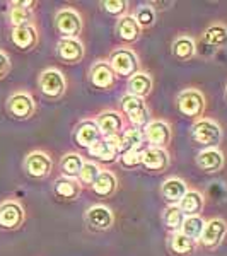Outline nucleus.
Masks as SVG:
<instances>
[{
    "label": "nucleus",
    "instance_id": "nucleus-20",
    "mask_svg": "<svg viewBox=\"0 0 227 256\" xmlns=\"http://www.w3.org/2000/svg\"><path fill=\"white\" fill-rule=\"evenodd\" d=\"M10 40L19 50H31L38 43V31H36V28L32 26V24L12 28Z\"/></svg>",
    "mask_w": 227,
    "mask_h": 256
},
{
    "label": "nucleus",
    "instance_id": "nucleus-12",
    "mask_svg": "<svg viewBox=\"0 0 227 256\" xmlns=\"http://www.w3.org/2000/svg\"><path fill=\"white\" fill-rule=\"evenodd\" d=\"M53 162L44 152H31L26 159H24V169L31 178H44L52 172Z\"/></svg>",
    "mask_w": 227,
    "mask_h": 256
},
{
    "label": "nucleus",
    "instance_id": "nucleus-15",
    "mask_svg": "<svg viewBox=\"0 0 227 256\" xmlns=\"http://www.w3.org/2000/svg\"><path fill=\"white\" fill-rule=\"evenodd\" d=\"M56 53L65 64H79L84 58V44L77 38H62L56 43Z\"/></svg>",
    "mask_w": 227,
    "mask_h": 256
},
{
    "label": "nucleus",
    "instance_id": "nucleus-21",
    "mask_svg": "<svg viewBox=\"0 0 227 256\" xmlns=\"http://www.w3.org/2000/svg\"><path fill=\"white\" fill-rule=\"evenodd\" d=\"M196 164L205 172H217L224 166V156L217 150V148H204L198 154Z\"/></svg>",
    "mask_w": 227,
    "mask_h": 256
},
{
    "label": "nucleus",
    "instance_id": "nucleus-41",
    "mask_svg": "<svg viewBox=\"0 0 227 256\" xmlns=\"http://www.w3.org/2000/svg\"><path fill=\"white\" fill-rule=\"evenodd\" d=\"M226 98H227V89H226Z\"/></svg>",
    "mask_w": 227,
    "mask_h": 256
},
{
    "label": "nucleus",
    "instance_id": "nucleus-8",
    "mask_svg": "<svg viewBox=\"0 0 227 256\" xmlns=\"http://www.w3.org/2000/svg\"><path fill=\"white\" fill-rule=\"evenodd\" d=\"M34 110H36V104L28 92H14L7 99V111H9L14 118L28 120L34 114Z\"/></svg>",
    "mask_w": 227,
    "mask_h": 256
},
{
    "label": "nucleus",
    "instance_id": "nucleus-3",
    "mask_svg": "<svg viewBox=\"0 0 227 256\" xmlns=\"http://www.w3.org/2000/svg\"><path fill=\"white\" fill-rule=\"evenodd\" d=\"M176 106L183 116L196 118L202 116L205 110V98L198 89H184L176 98Z\"/></svg>",
    "mask_w": 227,
    "mask_h": 256
},
{
    "label": "nucleus",
    "instance_id": "nucleus-16",
    "mask_svg": "<svg viewBox=\"0 0 227 256\" xmlns=\"http://www.w3.org/2000/svg\"><path fill=\"white\" fill-rule=\"evenodd\" d=\"M96 125L101 132L102 138H110V137H116L120 135V132L123 130V120L122 114L116 111H104L96 118Z\"/></svg>",
    "mask_w": 227,
    "mask_h": 256
},
{
    "label": "nucleus",
    "instance_id": "nucleus-32",
    "mask_svg": "<svg viewBox=\"0 0 227 256\" xmlns=\"http://www.w3.org/2000/svg\"><path fill=\"white\" fill-rule=\"evenodd\" d=\"M120 140H122V154L126 150H135L142 146V142L146 140L144 137V132L140 128H130V130H125L122 135H120Z\"/></svg>",
    "mask_w": 227,
    "mask_h": 256
},
{
    "label": "nucleus",
    "instance_id": "nucleus-19",
    "mask_svg": "<svg viewBox=\"0 0 227 256\" xmlns=\"http://www.w3.org/2000/svg\"><path fill=\"white\" fill-rule=\"evenodd\" d=\"M186 193V183L183 180H180V178H169L160 186V195H162V198L169 205H178Z\"/></svg>",
    "mask_w": 227,
    "mask_h": 256
},
{
    "label": "nucleus",
    "instance_id": "nucleus-17",
    "mask_svg": "<svg viewBox=\"0 0 227 256\" xmlns=\"http://www.w3.org/2000/svg\"><path fill=\"white\" fill-rule=\"evenodd\" d=\"M86 224L89 226V229L101 232V230L110 229L113 224V214L104 205H96L86 212Z\"/></svg>",
    "mask_w": 227,
    "mask_h": 256
},
{
    "label": "nucleus",
    "instance_id": "nucleus-14",
    "mask_svg": "<svg viewBox=\"0 0 227 256\" xmlns=\"http://www.w3.org/2000/svg\"><path fill=\"white\" fill-rule=\"evenodd\" d=\"M140 164L147 168L148 171H158L162 172L169 166V156L166 148H154L147 147L140 152Z\"/></svg>",
    "mask_w": 227,
    "mask_h": 256
},
{
    "label": "nucleus",
    "instance_id": "nucleus-22",
    "mask_svg": "<svg viewBox=\"0 0 227 256\" xmlns=\"http://www.w3.org/2000/svg\"><path fill=\"white\" fill-rule=\"evenodd\" d=\"M169 250H171L172 254L176 256H192L193 251L196 248V241L188 236H184L183 232H172L169 236Z\"/></svg>",
    "mask_w": 227,
    "mask_h": 256
},
{
    "label": "nucleus",
    "instance_id": "nucleus-38",
    "mask_svg": "<svg viewBox=\"0 0 227 256\" xmlns=\"http://www.w3.org/2000/svg\"><path fill=\"white\" fill-rule=\"evenodd\" d=\"M102 7H104L106 12L116 16L126 9V2L125 0H106V2H102Z\"/></svg>",
    "mask_w": 227,
    "mask_h": 256
},
{
    "label": "nucleus",
    "instance_id": "nucleus-26",
    "mask_svg": "<svg viewBox=\"0 0 227 256\" xmlns=\"http://www.w3.org/2000/svg\"><path fill=\"white\" fill-rule=\"evenodd\" d=\"M178 207L184 214V217H196L204 208V196L198 192H188L178 204Z\"/></svg>",
    "mask_w": 227,
    "mask_h": 256
},
{
    "label": "nucleus",
    "instance_id": "nucleus-31",
    "mask_svg": "<svg viewBox=\"0 0 227 256\" xmlns=\"http://www.w3.org/2000/svg\"><path fill=\"white\" fill-rule=\"evenodd\" d=\"M82 166H84V160H82V158L79 154H67L60 162L64 178H70V180L79 178Z\"/></svg>",
    "mask_w": 227,
    "mask_h": 256
},
{
    "label": "nucleus",
    "instance_id": "nucleus-25",
    "mask_svg": "<svg viewBox=\"0 0 227 256\" xmlns=\"http://www.w3.org/2000/svg\"><path fill=\"white\" fill-rule=\"evenodd\" d=\"M152 90V79L148 74H135L134 77H130L128 80V94L132 96H137V98H146L150 94Z\"/></svg>",
    "mask_w": 227,
    "mask_h": 256
},
{
    "label": "nucleus",
    "instance_id": "nucleus-6",
    "mask_svg": "<svg viewBox=\"0 0 227 256\" xmlns=\"http://www.w3.org/2000/svg\"><path fill=\"white\" fill-rule=\"evenodd\" d=\"M55 26L62 38H77L82 31V19L74 9H62L55 16Z\"/></svg>",
    "mask_w": 227,
    "mask_h": 256
},
{
    "label": "nucleus",
    "instance_id": "nucleus-7",
    "mask_svg": "<svg viewBox=\"0 0 227 256\" xmlns=\"http://www.w3.org/2000/svg\"><path fill=\"white\" fill-rule=\"evenodd\" d=\"M144 137H146L147 144L154 148H166L171 142V126L166 122H160V120H154V122H148L144 132Z\"/></svg>",
    "mask_w": 227,
    "mask_h": 256
},
{
    "label": "nucleus",
    "instance_id": "nucleus-13",
    "mask_svg": "<svg viewBox=\"0 0 227 256\" xmlns=\"http://www.w3.org/2000/svg\"><path fill=\"white\" fill-rule=\"evenodd\" d=\"M90 84L98 89H111L116 84V76H114L113 68L110 67L108 62H96V64L90 67L89 72Z\"/></svg>",
    "mask_w": 227,
    "mask_h": 256
},
{
    "label": "nucleus",
    "instance_id": "nucleus-40",
    "mask_svg": "<svg viewBox=\"0 0 227 256\" xmlns=\"http://www.w3.org/2000/svg\"><path fill=\"white\" fill-rule=\"evenodd\" d=\"M10 6L14 7H22V9H32V6H34V2L32 0H24V2H10Z\"/></svg>",
    "mask_w": 227,
    "mask_h": 256
},
{
    "label": "nucleus",
    "instance_id": "nucleus-30",
    "mask_svg": "<svg viewBox=\"0 0 227 256\" xmlns=\"http://www.w3.org/2000/svg\"><path fill=\"white\" fill-rule=\"evenodd\" d=\"M184 218L186 217H184V214L181 212V208L178 205H169L162 214L164 226H166V229L171 230V232H180L181 227H183Z\"/></svg>",
    "mask_w": 227,
    "mask_h": 256
},
{
    "label": "nucleus",
    "instance_id": "nucleus-10",
    "mask_svg": "<svg viewBox=\"0 0 227 256\" xmlns=\"http://www.w3.org/2000/svg\"><path fill=\"white\" fill-rule=\"evenodd\" d=\"M24 220V208L16 200L0 204V227L2 229H18Z\"/></svg>",
    "mask_w": 227,
    "mask_h": 256
},
{
    "label": "nucleus",
    "instance_id": "nucleus-9",
    "mask_svg": "<svg viewBox=\"0 0 227 256\" xmlns=\"http://www.w3.org/2000/svg\"><path fill=\"white\" fill-rule=\"evenodd\" d=\"M122 152V140L120 135L110 138H101L99 142L94 144L92 147H89V154L92 158H96L102 162H113L116 154Z\"/></svg>",
    "mask_w": 227,
    "mask_h": 256
},
{
    "label": "nucleus",
    "instance_id": "nucleus-24",
    "mask_svg": "<svg viewBox=\"0 0 227 256\" xmlns=\"http://www.w3.org/2000/svg\"><path fill=\"white\" fill-rule=\"evenodd\" d=\"M53 193L62 200H74V198L79 196L80 193V184L76 180H70V178H58L53 184Z\"/></svg>",
    "mask_w": 227,
    "mask_h": 256
},
{
    "label": "nucleus",
    "instance_id": "nucleus-27",
    "mask_svg": "<svg viewBox=\"0 0 227 256\" xmlns=\"http://www.w3.org/2000/svg\"><path fill=\"white\" fill-rule=\"evenodd\" d=\"M172 56L180 62H186L192 60L193 55H195V43H193L192 38L188 36H178L174 41H172Z\"/></svg>",
    "mask_w": 227,
    "mask_h": 256
},
{
    "label": "nucleus",
    "instance_id": "nucleus-35",
    "mask_svg": "<svg viewBox=\"0 0 227 256\" xmlns=\"http://www.w3.org/2000/svg\"><path fill=\"white\" fill-rule=\"evenodd\" d=\"M9 19H10V22H12V26H14V28L28 26V24H31L32 12H31V9H22V7H14V6H12Z\"/></svg>",
    "mask_w": 227,
    "mask_h": 256
},
{
    "label": "nucleus",
    "instance_id": "nucleus-2",
    "mask_svg": "<svg viewBox=\"0 0 227 256\" xmlns=\"http://www.w3.org/2000/svg\"><path fill=\"white\" fill-rule=\"evenodd\" d=\"M108 64H110V67L113 68L114 76L134 77L135 74H138V58L128 48L114 50V52L111 53Z\"/></svg>",
    "mask_w": 227,
    "mask_h": 256
},
{
    "label": "nucleus",
    "instance_id": "nucleus-29",
    "mask_svg": "<svg viewBox=\"0 0 227 256\" xmlns=\"http://www.w3.org/2000/svg\"><path fill=\"white\" fill-rule=\"evenodd\" d=\"M204 43H207L208 46L214 48H224L227 44V28L222 24H214L208 30H205V32L202 34Z\"/></svg>",
    "mask_w": 227,
    "mask_h": 256
},
{
    "label": "nucleus",
    "instance_id": "nucleus-4",
    "mask_svg": "<svg viewBox=\"0 0 227 256\" xmlns=\"http://www.w3.org/2000/svg\"><path fill=\"white\" fill-rule=\"evenodd\" d=\"M38 86H40V90L46 98L58 99V98L64 96L65 88H67V82H65V77L60 70L46 68L40 74Z\"/></svg>",
    "mask_w": 227,
    "mask_h": 256
},
{
    "label": "nucleus",
    "instance_id": "nucleus-28",
    "mask_svg": "<svg viewBox=\"0 0 227 256\" xmlns=\"http://www.w3.org/2000/svg\"><path fill=\"white\" fill-rule=\"evenodd\" d=\"M116 32L125 41H137L140 36V26L134 19V16H123L116 24Z\"/></svg>",
    "mask_w": 227,
    "mask_h": 256
},
{
    "label": "nucleus",
    "instance_id": "nucleus-39",
    "mask_svg": "<svg viewBox=\"0 0 227 256\" xmlns=\"http://www.w3.org/2000/svg\"><path fill=\"white\" fill-rule=\"evenodd\" d=\"M9 70H10L9 56H7L6 52H2V50H0V79H4V77L9 74Z\"/></svg>",
    "mask_w": 227,
    "mask_h": 256
},
{
    "label": "nucleus",
    "instance_id": "nucleus-34",
    "mask_svg": "<svg viewBox=\"0 0 227 256\" xmlns=\"http://www.w3.org/2000/svg\"><path fill=\"white\" fill-rule=\"evenodd\" d=\"M134 19L137 20V24L140 28L147 30V28H150L152 24L156 22V12L150 6H140L137 7V10H135Z\"/></svg>",
    "mask_w": 227,
    "mask_h": 256
},
{
    "label": "nucleus",
    "instance_id": "nucleus-23",
    "mask_svg": "<svg viewBox=\"0 0 227 256\" xmlns=\"http://www.w3.org/2000/svg\"><path fill=\"white\" fill-rule=\"evenodd\" d=\"M116 188H118V181L113 172H110V171H101L99 176L96 178V181L92 183V192L96 193L98 196H102V198L114 195Z\"/></svg>",
    "mask_w": 227,
    "mask_h": 256
},
{
    "label": "nucleus",
    "instance_id": "nucleus-18",
    "mask_svg": "<svg viewBox=\"0 0 227 256\" xmlns=\"http://www.w3.org/2000/svg\"><path fill=\"white\" fill-rule=\"evenodd\" d=\"M102 138L101 132L96 125V122L92 120H84L80 122L76 128V142L79 144L80 147H92L94 144L99 142Z\"/></svg>",
    "mask_w": 227,
    "mask_h": 256
},
{
    "label": "nucleus",
    "instance_id": "nucleus-1",
    "mask_svg": "<svg viewBox=\"0 0 227 256\" xmlns=\"http://www.w3.org/2000/svg\"><path fill=\"white\" fill-rule=\"evenodd\" d=\"M222 132L214 120H198L192 126V142L204 148H216L220 144Z\"/></svg>",
    "mask_w": 227,
    "mask_h": 256
},
{
    "label": "nucleus",
    "instance_id": "nucleus-36",
    "mask_svg": "<svg viewBox=\"0 0 227 256\" xmlns=\"http://www.w3.org/2000/svg\"><path fill=\"white\" fill-rule=\"evenodd\" d=\"M99 168L94 162H84V166L80 169V174H79V181L82 184H90L96 181V178L99 176Z\"/></svg>",
    "mask_w": 227,
    "mask_h": 256
},
{
    "label": "nucleus",
    "instance_id": "nucleus-5",
    "mask_svg": "<svg viewBox=\"0 0 227 256\" xmlns=\"http://www.w3.org/2000/svg\"><path fill=\"white\" fill-rule=\"evenodd\" d=\"M120 104H122V111L126 114V118H128L135 126H142L148 122V110L146 106V101H144L142 98L125 94V96L120 99Z\"/></svg>",
    "mask_w": 227,
    "mask_h": 256
},
{
    "label": "nucleus",
    "instance_id": "nucleus-37",
    "mask_svg": "<svg viewBox=\"0 0 227 256\" xmlns=\"http://www.w3.org/2000/svg\"><path fill=\"white\" fill-rule=\"evenodd\" d=\"M140 152L138 148H135V150H126L122 154V158H120V160H122V164L125 168H135L140 164Z\"/></svg>",
    "mask_w": 227,
    "mask_h": 256
},
{
    "label": "nucleus",
    "instance_id": "nucleus-11",
    "mask_svg": "<svg viewBox=\"0 0 227 256\" xmlns=\"http://www.w3.org/2000/svg\"><path fill=\"white\" fill-rule=\"evenodd\" d=\"M227 234V224L222 218H212L210 222L205 224L204 234L200 238V244L205 250H214L222 242V239Z\"/></svg>",
    "mask_w": 227,
    "mask_h": 256
},
{
    "label": "nucleus",
    "instance_id": "nucleus-33",
    "mask_svg": "<svg viewBox=\"0 0 227 256\" xmlns=\"http://www.w3.org/2000/svg\"><path fill=\"white\" fill-rule=\"evenodd\" d=\"M204 229H205V222L202 220V217H186L183 222V227H181V232L184 234V236L195 239V241H198V239L202 238V234H204Z\"/></svg>",
    "mask_w": 227,
    "mask_h": 256
}]
</instances>
